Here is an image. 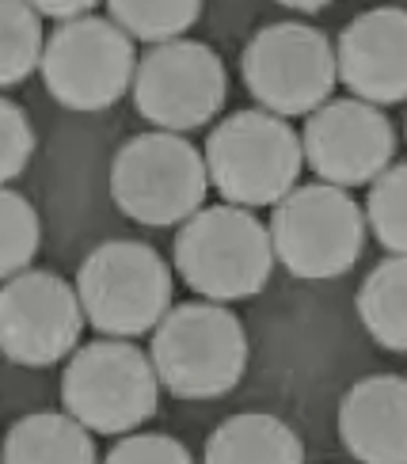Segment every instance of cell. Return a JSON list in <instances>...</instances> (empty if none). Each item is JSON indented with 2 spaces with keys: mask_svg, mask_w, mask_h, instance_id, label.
<instances>
[{
  "mask_svg": "<svg viewBox=\"0 0 407 464\" xmlns=\"http://www.w3.org/2000/svg\"><path fill=\"white\" fill-rule=\"evenodd\" d=\"M103 464H195V457L171 434H130L107 453Z\"/></svg>",
  "mask_w": 407,
  "mask_h": 464,
  "instance_id": "603a6c76",
  "label": "cell"
},
{
  "mask_svg": "<svg viewBox=\"0 0 407 464\" xmlns=\"http://www.w3.org/2000/svg\"><path fill=\"white\" fill-rule=\"evenodd\" d=\"M275 259L297 278H339L346 275L362 247L365 221L358 202L339 187L305 183L275 206L266 225Z\"/></svg>",
  "mask_w": 407,
  "mask_h": 464,
  "instance_id": "52a82bcc",
  "label": "cell"
},
{
  "mask_svg": "<svg viewBox=\"0 0 407 464\" xmlns=\"http://www.w3.org/2000/svg\"><path fill=\"white\" fill-rule=\"evenodd\" d=\"M403 190H407V168L403 164H389L370 183V198H365V214H362V221L373 228L377 244L389 251V256H403L407 251Z\"/></svg>",
  "mask_w": 407,
  "mask_h": 464,
  "instance_id": "44dd1931",
  "label": "cell"
},
{
  "mask_svg": "<svg viewBox=\"0 0 407 464\" xmlns=\"http://www.w3.org/2000/svg\"><path fill=\"white\" fill-rule=\"evenodd\" d=\"M206 464H305V446L286 419L240 411L206 438Z\"/></svg>",
  "mask_w": 407,
  "mask_h": 464,
  "instance_id": "9a60e30c",
  "label": "cell"
},
{
  "mask_svg": "<svg viewBox=\"0 0 407 464\" xmlns=\"http://www.w3.org/2000/svg\"><path fill=\"white\" fill-rule=\"evenodd\" d=\"M301 157L327 187H362L392 164L396 130L381 107L362 100H327L308 114Z\"/></svg>",
  "mask_w": 407,
  "mask_h": 464,
  "instance_id": "7c38bea8",
  "label": "cell"
},
{
  "mask_svg": "<svg viewBox=\"0 0 407 464\" xmlns=\"http://www.w3.org/2000/svg\"><path fill=\"white\" fill-rule=\"evenodd\" d=\"M0 464H95V441L65 411H34L5 434Z\"/></svg>",
  "mask_w": 407,
  "mask_h": 464,
  "instance_id": "2e32d148",
  "label": "cell"
},
{
  "mask_svg": "<svg viewBox=\"0 0 407 464\" xmlns=\"http://www.w3.org/2000/svg\"><path fill=\"white\" fill-rule=\"evenodd\" d=\"M244 84L275 119L313 114L335 92V50L324 31L282 19L247 38L240 53Z\"/></svg>",
  "mask_w": 407,
  "mask_h": 464,
  "instance_id": "ba28073f",
  "label": "cell"
},
{
  "mask_svg": "<svg viewBox=\"0 0 407 464\" xmlns=\"http://www.w3.org/2000/svg\"><path fill=\"white\" fill-rule=\"evenodd\" d=\"M152 373L179 400H218L247 370V335L237 313L213 301L168 308L152 327Z\"/></svg>",
  "mask_w": 407,
  "mask_h": 464,
  "instance_id": "6da1fadb",
  "label": "cell"
},
{
  "mask_svg": "<svg viewBox=\"0 0 407 464\" xmlns=\"http://www.w3.org/2000/svg\"><path fill=\"white\" fill-rule=\"evenodd\" d=\"M202 5L199 0H111L107 5V19L119 27L130 43H176L183 38V31H190L199 24Z\"/></svg>",
  "mask_w": 407,
  "mask_h": 464,
  "instance_id": "ac0fdd59",
  "label": "cell"
},
{
  "mask_svg": "<svg viewBox=\"0 0 407 464\" xmlns=\"http://www.w3.org/2000/svg\"><path fill=\"white\" fill-rule=\"evenodd\" d=\"M76 301L100 335L138 339L171 308V270L141 240H107L76 270Z\"/></svg>",
  "mask_w": 407,
  "mask_h": 464,
  "instance_id": "277c9868",
  "label": "cell"
},
{
  "mask_svg": "<svg viewBox=\"0 0 407 464\" xmlns=\"http://www.w3.org/2000/svg\"><path fill=\"white\" fill-rule=\"evenodd\" d=\"M38 19H57V27L62 24H73V19L81 15H92L95 8L88 5V0H73V5H50V0H38V5H31Z\"/></svg>",
  "mask_w": 407,
  "mask_h": 464,
  "instance_id": "cb8c5ba5",
  "label": "cell"
},
{
  "mask_svg": "<svg viewBox=\"0 0 407 464\" xmlns=\"http://www.w3.org/2000/svg\"><path fill=\"white\" fill-rule=\"evenodd\" d=\"M34 152V130L27 122L24 107L0 95V187L24 176V168Z\"/></svg>",
  "mask_w": 407,
  "mask_h": 464,
  "instance_id": "7402d4cb",
  "label": "cell"
},
{
  "mask_svg": "<svg viewBox=\"0 0 407 464\" xmlns=\"http://www.w3.org/2000/svg\"><path fill=\"white\" fill-rule=\"evenodd\" d=\"M202 152L179 133H138L111 164V198L130 221L168 228L195 218L206 202Z\"/></svg>",
  "mask_w": 407,
  "mask_h": 464,
  "instance_id": "8992f818",
  "label": "cell"
},
{
  "mask_svg": "<svg viewBox=\"0 0 407 464\" xmlns=\"http://www.w3.org/2000/svg\"><path fill=\"white\" fill-rule=\"evenodd\" d=\"M84 332L76 289L53 270H24L0 285V354L15 365H53Z\"/></svg>",
  "mask_w": 407,
  "mask_h": 464,
  "instance_id": "8fae6325",
  "label": "cell"
},
{
  "mask_svg": "<svg viewBox=\"0 0 407 464\" xmlns=\"http://www.w3.org/2000/svg\"><path fill=\"white\" fill-rule=\"evenodd\" d=\"M176 270L213 304L256 297L275 270L266 225L240 206H206L179 228Z\"/></svg>",
  "mask_w": 407,
  "mask_h": 464,
  "instance_id": "3957f363",
  "label": "cell"
},
{
  "mask_svg": "<svg viewBox=\"0 0 407 464\" xmlns=\"http://www.w3.org/2000/svg\"><path fill=\"white\" fill-rule=\"evenodd\" d=\"M43 62V19L24 0H0V88H15Z\"/></svg>",
  "mask_w": 407,
  "mask_h": 464,
  "instance_id": "d6986e66",
  "label": "cell"
},
{
  "mask_svg": "<svg viewBox=\"0 0 407 464\" xmlns=\"http://www.w3.org/2000/svg\"><path fill=\"white\" fill-rule=\"evenodd\" d=\"M228 72L218 50L195 38L152 46L133 69V103L160 133L206 126L225 107Z\"/></svg>",
  "mask_w": 407,
  "mask_h": 464,
  "instance_id": "30bf717a",
  "label": "cell"
},
{
  "mask_svg": "<svg viewBox=\"0 0 407 464\" xmlns=\"http://www.w3.org/2000/svg\"><path fill=\"white\" fill-rule=\"evenodd\" d=\"M206 179L221 190L225 206H278L301 176V138L286 119L266 111H237L206 138Z\"/></svg>",
  "mask_w": 407,
  "mask_h": 464,
  "instance_id": "7a4b0ae2",
  "label": "cell"
},
{
  "mask_svg": "<svg viewBox=\"0 0 407 464\" xmlns=\"http://www.w3.org/2000/svg\"><path fill=\"white\" fill-rule=\"evenodd\" d=\"M43 81L50 95L69 111H107L133 84V43L107 15H81L53 27L43 43Z\"/></svg>",
  "mask_w": 407,
  "mask_h": 464,
  "instance_id": "9c48e42d",
  "label": "cell"
},
{
  "mask_svg": "<svg viewBox=\"0 0 407 464\" xmlns=\"http://www.w3.org/2000/svg\"><path fill=\"white\" fill-rule=\"evenodd\" d=\"M62 403L88 434H133L157 415L160 381L149 354L130 339H95L69 358Z\"/></svg>",
  "mask_w": 407,
  "mask_h": 464,
  "instance_id": "5b68a950",
  "label": "cell"
},
{
  "mask_svg": "<svg viewBox=\"0 0 407 464\" xmlns=\"http://www.w3.org/2000/svg\"><path fill=\"white\" fill-rule=\"evenodd\" d=\"M339 438L362 464H407V381L362 377L339 403Z\"/></svg>",
  "mask_w": 407,
  "mask_h": 464,
  "instance_id": "5bb4252c",
  "label": "cell"
},
{
  "mask_svg": "<svg viewBox=\"0 0 407 464\" xmlns=\"http://www.w3.org/2000/svg\"><path fill=\"white\" fill-rule=\"evenodd\" d=\"M43 244V225H38L34 206L19 190L0 187V278H15L31 266Z\"/></svg>",
  "mask_w": 407,
  "mask_h": 464,
  "instance_id": "ffe728a7",
  "label": "cell"
},
{
  "mask_svg": "<svg viewBox=\"0 0 407 464\" xmlns=\"http://www.w3.org/2000/svg\"><path fill=\"white\" fill-rule=\"evenodd\" d=\"M358 316L384 351H407V259H381L358 289Z\"/></svg>",
  "mask_w": 407,
  "mask_h": 464,
  "instance_id": "e0dca14e",
  "label": "cell"
},
{
  "mask_svg": "<svg viewBox=\"0 0 407 464\" xmlns=\"http://www.w3.org/2000/svg\"><path fill=\"white\" fill-rule=\"evenodd\" d=\"M335 50V81L370 107H392L407 95V15L403 8H373L343 27Z\"/></svg>",
  "mask_w": 407,
  "mask_h": 464,
  "instance_id": "4fadbf2b",
  "label": "cell"
}]
</instances>
